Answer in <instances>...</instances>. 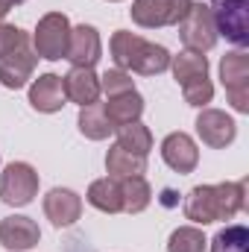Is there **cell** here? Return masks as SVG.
Returning a JSON list of instances; mask_svg holds the SVG:
<instances>
[{
    "mask_svg": "<svg viewBox=\"0 0 249 252\" xmlns=\"http://www.w3.org/2000/svg\"><path fill=\"white\" fill-rule=\"evenodd\" d=\"M88 202L97 208V211H106V214H118L124 211V196H121V182L106 176V179H97L88 185Z\"/></svg>",
    "mask_w": 249,
    "mask_h": 252,
    "instance_id": "obj_19",
    "label": "cell"
},
{
    "mask_svg": "<svg viewBox=\"0 0 249 252\" xmlns=\"http://www.w3.org/2000/svg\"><path fill=\"white\" fill-rule=\"evenodd\" d=\"M211 18L217 24V35H226L232 44H249V0H211Z\"/></svg>",
    "mask_w": 249,
    "mask_h": 252,
    "instance_id": "obj_5",
    "label": "cell"
},
{
    "mask_svg": "<svg viewBox=\"0 0 249 252\" xmlns=\"http://www.w3.org/2000/svg\"><path fill=\"white\" fill-rule=\"evenodd\" d=\"M100 53H103L100 32L91 24L70 27V41H67L64 59L73 64V67H94V64L100 62Z\"/></svg>",
    "mask_w": 249,
    "mask_h": 252,
    "instance_id": "obj_12",
    "label": "cell"
},
{
    "mask_svg": "<svg viewBox=\"0 0 249 252\" xmlns=\"http://www.w3.org/2000/svg\"><path fill=\"white\" fill-rule=\"evenodd\" d=\"M35 62H38V56H35L32 41H30V35H27L12 53H6V56L0 59V82H3L6 88H12V91L24 88V85L32 79Z\"/></svg>",
    "mask_w": 249,
    "mask_h": 252,
    "instance_id": "obj_9",
    "label": "cell"
},
{
    "mask_svg": "<svg viewBox=\"0 0 249 252\" xmlns=\"http://www.w3.org/2000/svg\"><path fill=\"white\" fill-rule=\"evenodd\" d=\"M109 3H118V0H109Z\"/></svg>",
    "mask_w": 249,
    "mask_h": 252,
    "instance_id": "obj_30",
    "label": "cell"
},
{
    "mask_svg": "<svg viewBox=\"0 0 249 252\" xmlns=\"http://www.w3.org/2000/svg\"><path fill=\"white\" fill-rule=\"evenodd\" d=\"M193 0H135L129 15L138 27L144 30H158V27H176L187 15Z\"/></svg>",
    "mask_w": 249,
    "mask_h": 252,
    "instance_id": "obj_7",
    "label": "cell"
},
{
    "mask_svg": "<svg viewBox=\"0 0 249 252\" xmlns=\"http://www.w3.org/2000/svg\"><path fill=\"white\" fill-rule=\"evenodd\" d=\"M196 135L202 138L205 147L223 150V147H229V144L235 141L238 124H235L226 112H220V109H202L199 118H196Z\"/></svg>",
    "mask_w": 249,
    "mask_h": 252,
    "instance_id": "obj_10",
    "label": "cell"
},
{
    "mask_svg": "<svg viewBox=\"0 0 249 252\" xmlns=\"http://www.w3.org/2000/svg\"><path fill=\"white\" fill-rule=\"evenodd\" d=\"M103 109H106L109 124L118 129V126L141 121V115H144V97L138 91H126V94H118V97H109V103H103Z\"/></svg>",
    "mask_w": 249,
    "mask_h": 252,
    "instance_id": "obj_17",
    "label": "cell"
},
{
    "mask_svg": "<svg viewBox=\"0 0 249 252\" xmlns=\"http://www.w3.org/2000/svg\"><path fill=\"white\" fill-rule=\"evenodd\" d=\"M64 85L62 76L56 73H41L32 85H30V106L35 112H44V115H53V112H62L64 106Z\"/></svg>",
    "mask_w": 249,
    "mask_h": 252,
    "instance_id": "obj_16",
    "label": "cell"
},
{
    "mask_svg": "<svg viewBox=\"0 0 249 252\" xmlns=\"http://www.w3.org/2000/svg\"><path fill=\"white\" fill-rule=\"evenodd\" d=\"M67 41H70V21L62 12H47L32 32V50L38 59H47V62L64 59Z\"/></svg>",
    "mask_w": 249,
    "mask_h": 252,
    "instance_id": "obj_3",
    "label": "cell"
},
{
    "mask_svg": "<svg viewBox=\"0 0 249 252\" xmlns=\"http://www.w3.org/2000/svg\"><path fill=\"white\" fill-rule=\"evenodd\" d=\"M208 241L202 235V229L196 226H179L170 238H167V252H205Z\"/></svg>",
    "mask_w": 249,
    "mask_h": 252,
    "instance_id": "obj_25",
    "label": "cell"
},
{
    "mask_svg": "<svg viewBox=\"0 0 249 252\" xmlns=\"http://www.w3.org/2000/svg\"><path fill=\"white\" fill-rule=\"evenodd\" d=\"M182 94H185L187 106L205 109V106L211 103V97H214V85H211V79H208V76H202V79H193V82L182 85Z\"/></svg>",
    "mask_w": 249,
    "mask_h": 252,
    "instance_id": "obj_27",
    "label": "cell"
},
{
    "mask_svg": "<svg viewBox=\"0 0 249 252\" xmlns=\"http://www.w3.org/2000/svg\"><path fill=\"white\" fill-rule=\"evenodd\" d=\"M27 38V32L21 30V27H12V24H0V59L6 56V53H12L21 41Z\"/></svg>",
    "mask_w": 249,
    "mask_h": 252,
    "instance_id": "obj_28",
    "label": "cell"
},
{
    "mask_svg": "<svg viewBox=\"0 0 249 252\" xmlns=\"http://www.w3.org/2000/svg\"><path fill=\"white\" fill-rule=\"evenodd\" d=\"M179 27V38H182V44H185L187 50H193V53H205V50H211L214 44H217V24H214V18H211V9L205 6V3H190V9H187V15L176 24Z\"/></svg>",
    "mask_w": 249,
    "mask_h": 252,
    "instance_id": "obj_4",
    "label": "cell"
},
{
    "mask_svg": "<svg viewBox=\"0 0 249 252\" xmlns=\"http://www.w3.org/2000/svg\"><path fill=\"white\" fill-rule=\"evenodd\" d=\"M44 214H47V220L56 229H67V226H73L79 220L82 199H79L76 190H70V188H53V190H47V196H44Z\"/></svg>",
    "mask_w": 249,
    "mask_h": 252,
    "instance_id": "obj_14",
    "label": "cell"
},
{
    "mask_svg": "<svg viewBox=\"0 0 249 252\" xmlns=\"http://www.w3.org/2000/svg\"><path fill=\"white\" fill-rule=\"evenodd\" d=\"M220 79L226 88V97L235 112L247 115L249 112V56L244 50L226 53L220 59Z\"/></svg>",
    "mask_w": 249,
    "mask_h": 252,
    "instance_id": "obj_6",
    "label": "cell"
},
{
    "mask_svg": "<svg viewBox=\"0 0 249 252\" xmlns=\"http://www.w3.org/2000/svg\"><path fill=\"white\" fill-rule=\"evenodd\" d=\"M126 91H135V82H132V73L129 70H106L100 76V94L106 97H118V94H126Z\"/></svg>",
    "mask_w": 249,
    "mask_h": 252,
    "instance_id": "obj_26",
    "label": "cell"
},
{
    "mask_svg": "<svg viewBox=\"0 0 249 252\" xmlns=\"http://www.w3.org/2000/svg\"><path fill=\"white\" fill-rule=\"evenodd\" d=\"M112 59L121 70H135V73H144V76H156V73H164L170 67V50L156 44V41H147L135 32H126L118 30L112 35Z\"/></svg>",
    "mask_w": 249,
    "mask_h": 252,
    "instance_id": "obj_2",
    "label": "cell"
},
{
    "mask_svg": "<svg viewBox=\"0 0 249 252\" xmlns=\"http://www.w3.org/2000/svg\"><path fill=\"white\" fill-rule=\"evenodd\" d=\"M161 158L170 170L176 173H193L199 164V150L193 144V138L185 132H170L161 141Z\"/></svg>",
    "mask_w": 249,
    "mask_h": 252,
    "instance_id": "obj_13",
    "label": "cell"
},
{
    "mask_svg": "<svg viewBox=\"0 0 249 252\" xmlns=\"http://www.w3.org/2000/svg\"><path fill=\"white\" fill-rule=\"evenodd\" d=\"M106 173L112 179H129V176H144L147 173V156H135L124 150L121 144H112L106 153Z\"/></svg>",
    "mask_w": 249,
    "mask_h": 252,
    "instance_id": "obj_18",
    "label": "cell"
},
{
    "mask_svg": "<svg viewBox=\"0 0 249 252\" xmlns=\"http://www.w3.org/2000/svg\"><path fill=\"white\" fill-rule=\"evenodd\" d=\"M15 6H18V0H0V21H3V18H6Z\"/></svg>",
    "mask_w": 249,
    "mask_h": 252,
    "instance_id": "obj_29",
    "label": "cell"
},
{
    "mask_svg": "<svg viewBox=\"0 0 249 252\" xmlns=\"http://www.w3.org/2000/svg\"><path fill=\"white\" fill-rule=\"evenodd\" d=\"M41 241V229L35 220L24 217V214H12L0 220V247L9 252H27L38 247Z\"/></svg>",
    "mask_w": 249,
    "mask_h": 252,
    "instance_id": "obj_11",
    "label": "cell"
},
{
    "mask_svg": "<svg viewBox=\"0 0 249 252\" xmlns=\"http://www.w3.org/2000/svg\"><path fill=\"white\" fill-rule=\"evenodd\" d=\"M76 124H79V132H82L88 141H106V138L115 132V126L109 124V118H106V109H103V103L82 106V109H79V118H76Z\"/></svg>",
    "mask_w": 249,
    "mask_h": 252,
    "instance_id": "obj_20",
    "label": "cell"
},
{
    "mask_svg": "<svg viewBox=\"0 0 249 252\" xmlns=\"http://www.w3.org/2000/svg\"><path fill=\"white\" fill-rule=\"evenodd\" d=\"M170 70H173V79L179 85H187L193 79H202L208 76V59L202 53H193V50H182L179 56H170Z\"/></svg>",
    "mask_w": 249,
    "mask_h": 252,
    "instance_id": "obj_21",
    "label": "cell"
},
{
    "mask_svg": "<svg viewBox=\"0 0 249 252\" xmlns=\"http://www.w3.org/2000/svg\"><path fill=\"white\" fill-rule=\"evenodd\" d=\"M115 132H118V144L124 150H129V153H135V156H147L153 150V132H150V126H144L141 121L118 126Z\"/></svg>",
    "mask_w": 249,
    "mask_h": 252,
    "instance_id": "obj_23",
    "label": "cell"
},
{
    "mask_svg": "<svg viewBox=\"0 0 249 252\" xmlns=\"http://www.w3.org/2000/svg\"><path fill=\"white\" fill-rule=\"evenodd\" d=\"M247 205L244 182H220V185H196L185 196V217L196 226H208L217 220H232Z\"/></svg>",
    "mask_w": 249,
    "mask_h": 252,
    "instance_id": "obj_1",
    "label": "cell"
},
{
    "mask_svg": "<svg viewBox=\"0 0 249 252\" xmlns=\"http://www.w3.org/2000/svg\"><path fill=\"white\" fill-rule=\"evenodd\" d=\"M18 3H24V0H18Z\"/></svg>",
    "mask_w": 249,
    "mask_h": 252,
    "instance_id": "obj_31",
    "label": "cell"
},
{
    "mask_svg": "<svg viewBox=\"0 0 249 252\" xmlns=\"http://www.w3.org/2000/svg\"><path fill=\"white\" fill-rule=\"evenodd\" d=\"M211 252H249L247 226H226L211 238Z\"/></svg>",
    "mask_w": 249,
    "mask_h": 252,
    "instance_id": "obj_24",
    "label": "cell"
},
{
    "mask_svg": "<svg viewBox=\"0 0 249 252\" xmlns=\"http://www.w3.org/2000/svg\"><path fill=\"white\" fill-rule=\"evenodd\" d=\"M118 182H121V196H124V211L141 214L153 202V188L144 176H129V179H118Z\"/></svg>",
    "mask_w": 249,
    "mask_h": 252,
    "instance_id": "obj_22",
    "label": "cell"
},
{
    "mask_svg": "<svg viewBox=\"0 0 249 252\" xmlns=\"http://www.w3.org/2000/svg\"><path fill=\"white\" fill-rule=\"evenodd\" d=\"M35 193H38V173H35L32 164L12 161V164L3 167V173H0V196H3L6 205H15V208L30 205Z\"/></svg>",
    "mask_w": 249,
    "mask_h": 252,
    "instance_id": "obj_8",
    "label": "cell"
},
{
    "mask_svg": "<svg viewBox=\"0 0 249 252\" xmlns=\"http://www.w3.org/2000/svg\"><path fill=\"white\" fill-rule=\"evenodd\" d=\"M62 85L64 97L70 103H76L79 109L100 100V76L94 73V67H70L62 76Z\"/></svg>",
    "mask_w": 249,
    "mask_h": 252,
    "instance_id": "obj_15",
    "label": "cell"
}]
</instances>
